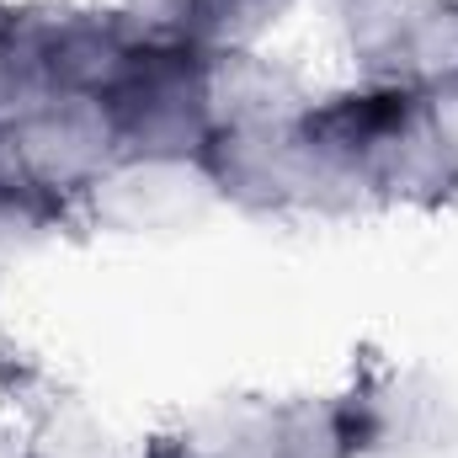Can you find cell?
Here are the masks:
<instances>
[{"label":"cell","mask_w":458,"mask_h":458,"mask_svg":"<svg viewBox=\"0 0 458 458\" xmlns=\"http://www.w3.org/2000/svg\"><path fill=\"white\" fill-rule=\"evenodd\" d=\"M113 123L117 160H192L214 139V102H208V54L176 38H144L133 64L102 97Z\"/></svg>","instance_id":"obj_1"},{"label":"cell","mask_w":458,"mask_h":458,"mask_svg":"<svg viewBox=\"0 0 458 458\" xmlns=\"http://www.w3.org/2000/svg\"><path fill=\"white\" fill-rule=\"evenodd\" d=\"M304 107L288 117L214 128V139L198 155V171L208 176L214 198L245 214H346L331 171L320 165L304 133Z\"/></svg>","instance_id":"obj_2"},{"label":"cell","mask_w":458,"mask_h":458,"mask_svg":"<svg viewBox=\"0 0 458 458\" xmlns=\"http://www.w3.org/2000/svg\"><path fill=\"white\" fill-rule=\"evenodd\" d=\"M182 458H368L352 394L225 400L165 432Z\"/></svg>","instance_id":"obj_3"},{"label":"cell","mask_w":458,"mask_h":458,"mask_svg":"<svg viewBox=\"0 0 458 458\" xmlns=\"http://www.w3.org/2000/svg\"><path fill=\"white\" fill-rule=\"evenodd\" d=\"M362 81L432 86L458 75V0H331Z\"/></svg>","instance_id":"obj_4"},{"label":"cell","mask_w":458,"mask_h":458,"mask_svg":"<svg viewBox=\"0 0 458 458\" xmlns=\"http://www.w3.org/2000/svg\"><path fill=\"white\" fill-rule=\"evenodd\" d=\"M208 198L214 187L192 160H117L91 192L86 219L117 229H160L198 214Z\"/></svg>","instance_id":"obj_5"},{"label":"cell","mask_w":458,"mask_h":458,"mask_svg":"<svg viewBox=\"0 0 458 458\" xmlns=\"http://www.w3.org/2000/svg\"><path fill=\"white\" fill-rule=\"evenodd\" d=\"M128 11L155 38L225 54V48H256V38L288 11V0H128Z\"/></svg>","instance_id":"obj_6"},{"label":"cell","mask_w":458,"mask_h":458,"mask_svg":"<svg viewBox=\"0 0 458 458\" xmlns=\"http://www.w3.org/2000/svg\"><path fill=\"white\" fill-rule=\"evenodd\" d=\"M27 448H32V458H123L113 448V437L102 432V421L86 405L59 400V394H48L43 405H32Z\"/></svg>","instance_id":"obj_7"},{"label":"cell","mask_w":458,"mask_h":458,"mask_svg":"<svg viewBox=\"0 0 458 458\" xmlns=\"http://www.w3.org/2000/svg\"><path fill=\"white\" fill-rule=\"evenodd\" d=\"M416 91H421V123H427L432 155H437V165H443V176L458 198V75L416 86Z\"/></svg>","instance_id":"obj_8"},{"label":"cell","mask_w":458,"mask_h":458,"mask_svg":"<svg viewBox=\"0 0 458 458\" xmlns=\"http://www.w3.org/2000/svg\"><path fill=\"white\" fill-rule=\"evenodd\" d=\"M0 458H32V448H27V432L0 427Z\"/></svg>","instance_id":"obj_9"},{"label":"cell","mask_w":458,"mask_h":458,"mask_svg":"<svg viewBox=\"0 0 458 458\" xmlns=\"http://www.w3.org/2000/svg\"><path fill=\"white\" fill-rule=\"evenodd\" d=\"M5 11H11V0H0V21H5Z\"/></svg>","instance_id":"obj_10"}]
</instances>
